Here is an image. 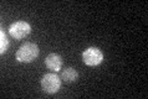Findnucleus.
Returning <instances> with one entry per match:
<instances>
[{
    "instance_id": "f257e3e1",
    "label": "nucleus",
    "mask_w": 148,
    "mask_h": 99,
    "mask_svg": "<svg viewBox=\"0 0 148 99\" xmlns=\"http://www.w3.org/2000/svg\"><path fill=\"white\" fill-rule=\"evenodd\" d=\"M39 52L40 50L36 43L25 42L16 51V60L21 62V63H30V62L38 58Z\"/></svg>"
},
{
    "instance_id": "f03ea898",
    "label": "nucleus",
    "mask_w": 148,
    "mask_h": 99,
    "mask_svg": "<svg viewBox=\"0 0 148 99\" xmlns=\"http://www.w3.org/2000/svg\"><path fill=\"white\" fill-rule=\"evenodd\" d=\"M41 87L46 93L49 94H55L59 92L61 87V78L57 76L55 72L45 74L41 79Z\"/></svg>"
},
{
    "instance_id": "7ed1b4c3",
    "label": "nucleus",
    "mask_w": 148,
    "mask_h": 99,
    "mask_svg": "<svg viewBox=\"0 0 148 99\" xmlns=\"http://www.w3.org/2000/svg\"><path fill=\"white\" fill-rule=\"evenodd\" d=\"M82 61L86 66H90V67L98 66L103 61V53L98 47H88L82 53Z\"/></svg>"
},
{
    "instance_id": "20e7f679",
    "label": "nucleus",
    "mask_w": 148,
    "mask_h": 99,
    "mask_svg": "<svg viewBox=\"0 0 148 99\" xmlns=\"http://www.w3.org/2000/svg\"><path fill=\"white\" fill-rule=\"evenodd\" d=\"M31 32L30 24L26 21H15L10 25L9 27V34L11 37L16 40H23Z\"/></svg>"
},
{
    "instance_id": "39448f33",
    "label": "nucleus",
    "mask_w": 148,
    "mask_h": 99,
    "mask_svg": "<svg viewBox=\"0 0 148 99\" xmlns=\"http://www.w3.org/2000/svg\"><path fill=\"white\" fill-rule=\"evenodd\" d=\"M45 64H46V67L50 69L51 72H59L61 71V68H62V58H61L60 55H57V53H50L46 60H45Z\"/></svg>"
},
{
    "instance_id": "423d86ee",
    "label": "nucleus",
    "mask_w": 148,
    "mask_h": 99,
    "mask_svg": "<svg viewBox=\"0 0 148 99\" xmlns=\"http://www.w3.org/2000/svg\"><path fill=\"white\" fill-rule=\"evenodd\" d=\"M77 77H79V74H77L76 69L72 68V67H66L62 71V73H61V78L67 82V83H70V82H75L77 79Z\"/></svg>"
},
{
    "instance_id": "0eeeda50",
    "label": "nucleus",
    "mask_w": 148,
    "mask_h": 99,
    "mask_svg": "<svg viewBox=\"0 0 148 99\" xmlns=\"http://www.w3.org/2000/svg\"><path fill=\"white\" fill-rule=\"evenodd\" d=\"M0 39H1V41H0V53L4 55L8 51V47H9V40H8L4 30H0Z\"/></svg>"
}]
</instances>
